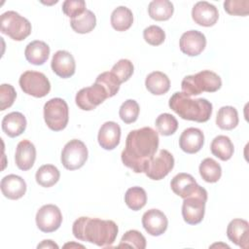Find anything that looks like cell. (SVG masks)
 Masks as SVG:
<instances>
[{
    "instance_id": "6da1fadb",
    "label": "cell",
    "mask_w": 249,
    "mask_h": 249,
    "mask_svg": "<svg viewBox=\"0 0 249 249\" xmlns=\"http://www.w3.org/2000/svg\"><path fill=\"white\" fill-rule=\"evenodd\" d=\"M158 132L150 126L131 130L125 139V147L121 154L123 163L135 173L144 172L148 161L159 148Z\"/></svg>"
},
{
    "instance_id": "7a4b0ae2",
    "label": "cell",
    "mask_w": 249,
    "mask_h": 249,
    "mask_svg": "<svg viewBox=\"0 0 249 249\" xmlns=\"http://www.w3.org/2000/svg\"><path fill=\"white\" fill-rule=\"evenodd\" d=\"M119 228L112 220L80 217L73 223V235L82 241L93 243L99 247L111 246L118 235Z\"/></svg>"
},
{
    "instance_id": "3957f363",
    "label": "cell",
    "mask_w": 249,
    "mask_h": 249,
    "mask_svg": "<svg viewBox=\"0 0 249 249\" xmlns=\"http://www.w3.org/2000/svg\"><path fill=\"white\" fill-rule=\"evenodd\" d=\"M168 105L183 120L197 123L207 122L212 115V103L205 98L192 99L183 91L171 95Z\"/></svg>"
},
{
    "instance_id": "277c9868",
    "label": "cell",
    "mask_w": 249,
    "mask_h": 249,
    "mask_svg": "<svg viewBox=\"0 0 249 249\" xmlns=\"http://www.w3.org/2000/svg\"><path fill=\"white\" fill-rule=\"evenodd\" d=\"M222 87L218 74L210 70H202L196 74L186 76L181 83L182 91L189 95H197L203 91L215 92Z\"/></svg>"
},
{
    "instance_id": "5b68a950",
    "label": "cell",
    "mask_w": 249,
    "mask_h": 249,
    "mask_svg": "<svg viewBox=\"0 0 249 249\" xmlns=\"http://www.w3.org/2000/svg\"><path fill=\"white\" fill-rule=\"evenodd\" d=\"M0 30L15 41H22L31 33V23L15 11H8L1 15Z\"/></svg>"
},
{
    "instance_id": "8992f818",
    "label": "cell",
    "mask_w": 249,
    "mask_h": 249,
    "mask_svg": "<svg viewBox=\"0 0 249 249\" xmlns=\"http://www.w3.org/2000/svg\"><path fill=\"white\" fill-rule=\"evenodd\" d=\"M44 120L48 127L53 131L64 129L69 120V110L66 101L59 97L47 101L44 105Z\"/></svg>"
},
{
    "instance_id": "52a82bcc",
    "label": "cell",
    "mask_w": 249,
    "mask_h": 249,
    "mask_svg": "<svg viewBox=\"0 0 249 249\" xmlns=\"http://www.w3.org/2000/svg\"><path fill=\"white\" fill-rule=\"evenodd\" d=\"M183 199L182 216L184 221L189 225L199 224L204 217L207 201L206 190L201 187L196 193Z\"/></svg>"
},
{
    "instance_id": "ba28073f",
    "label": "cell",
    "mask_w": 249,
    "mask_h": 249,
    "mask_svg": "<svg viewBox=\"0 0 249 249\" xmlns=\"http://www.w3.org/2000/svg\"><path fill=\"white\" fill-rule=\"evenodd\" d=\"M22 91L37 98L46 96L51 90V84L45 74L37 71H25L18 80Z\"/></svg>"
},
{
    "instance_id": "9c48e42d",
    "label": "cell",
    "mask_w": 249,
    "mask_h": 249,
    "mask_svg": "<svg viewBox=\"0 0 249 249\" xmlns=\"http://www.w3.org/2000/svg\"><path fill=\"white\" fill-rule=\"evenodd\" d=\"M88 155L86 144L79 139H72L62 149L61 163L68 170H76L86 163Z\"/></svg>"
},
{
    "instance_id": "30bf717a",
    "label": "cell",
    "mask_w": 249,
    "mask_h": 249,
    "mask_svg": "<svg viewBox=\"0 0 249 249\" xmlns=\"http://www.w3.org/2000/svg\"><path fill=\"white\" fill-rule=\"evenodd\" d=\"M174 167V158L172 154L161 149L157 156H154L146 164L144 173L152 180L163 179Z\"/></svg>"
},
{
    "instance_id": "8fae6325",
    "label": "cell",
    "mask_w": 249,
    "mask_h": 249,
    "mask_svg": "<svg viewBox=\"0 0 249 249\" xmlns=\"http://www.w3.org/2000/svg\"><path fill=\"white\" fill-rule=\"evenodd\" d=\"M106 98H108V94L105 89L101 85L94 83L90 87L80 89L76 94L75 101L80 109L90 111L104 102Z\"/></svg>"
},
{
    "instance_id": "7c38bea8",
    "label": "cell",
    "mask_w": 249,
    "mask_h": 249,
    "mask_svg": "<svg viewBox=\"0 0 249 249\" xmlns=\"http://www.w3.org/2000/svg\"><path fill=\"white\" fill-rule=\"evenodd\" d=\"M36 225L43 232H53L58 230L62 223L60 209L54 204L43 205L36 213Z\"/></svg>"
},
{
    "instance_id": "4fadbf2b",
    "label": "cell",
    "mask_w": 249,
    "mask_h": 249,
    "mask_svg": "<svg viewBox=\"0 0 249 249\" xmlns=\"http://www.w3.org/2000/svg\"><path fill=\"white\" fill-rule=\"evenodd\" d=\"M206 46V38L197 30H189L182 34L179 47L183 53L189 56H196L202 53Z\"/></svg>"
},
{
    "instance_id": "5bb4252c",
    "label": "cell",
    "mask_w": 249,
    "mask_h": 249,
    "mask_svg": "<svg viewBox=\"0 0 249 249\" xmlns=\"http://www.w3.org/2000/svg\"><path fill=\"white\" fill-rule=\"evenodd\" d=\"M142 226L150 235L159 236L166 231L168 220L162 211L149 209L142 216Z\"/></svg>"
},
{
    "instance_id": "9a60e30c",
    "label": "cell",
    "mask_w": 249,
    "mask_h": 249,
    "mask_svg": "<svg viewBox=\"0 0 249 249\" xmlns=\"http://www.w3.org/2000/svg\"><path fill=\"white\" fill-rule=\"evenodd\" d=\"M51 67L58 77L66 79L75 74L76 63L73 55L69 52L60 50L53 55Z\"/></svg>"
},
{
    "instance_id": "2e32d148",
    "label": "cell",
    "mask_w": 249,
    "mask_h": 249,
    "mask_svg": "<svg viewBox=\"0 0 249 249\" xmlns=\"http://www.w3.org/2000/svg\"><path fill=\"white\" fill-rule=\"evenodd\" d=\"M192 18L196 24L209 27L217 22L219 12L214 5L206 1H199L192 9Z\"/></svg>"
},
{
    "instance_id": "e0dca14e",
    "label": "cell",
    "mask_w": 249,
    "mask_h": 249,
    "mask_svg": "<svg viewBox=\"0 0 249 249\" xmlns=\"http://www.w3.org/2000/svg\"><path fill=\"white\" fill-rule=\"evenodd\" d=\"M170 187L173 193L182 198H186L194 195L201 188L191 174L184 172L178 173L172 178Z\"/></svg>"
},
{
    "instance_id": "ac0fdd59",
    "label": "cell",
    "mask_w": 249,
    "mask_h": 249,
    "mask_svg": "<svg viewBox=\"0 0 249 249\" xmlns=\"http://www.w3.org/2000/svg\"><path fill=\"white\" fill-rule=\"evenodd\" d=\"M121 127L115 122H106L99 128L97 140L104 150H113L120 144Z\"/></svg>"
},
{
    "instance_id": "d6986e66",
    "label": "cell",
    "mask_w": 249,
    "mask_h": 249,
    "mask_svg": "<svg viewBox=\"0 0 249 249\" xmlns=\"http://www.w3.org/2000/svg\"><path fill=\"white\" fill-rule=\"evenodd\" d=\"M204 144L203 132L196 127L186 128L179 137V146L187 154H196Z\"/></svg>"
},
{
    "instance_id": "ffe728a7",
    "label": "cell",
    "mask_w": 249,
    "mask_h": 249,
    "mask_svg": "<svg viewBox=\"0 0 249 249\" xmlns=\"http://www.w3.org/2000/svg\"><path fill=\"white\" fill-rule=\"evenodd\" d=\"M228 238L235 245L247 249L249 240V224L243 219H233L227 228Z\"/></svg>"
},
{
    "instance_id": "44dd1931",
    "label": "cell",
    "mask_w": 249,
    "mask_h": 249,
    "mask_svg": "<svg viewBox=\"0 0 249 249\" xmlns=\"http://www.w3.org/2000/svg\"><path fill=\"white\" fill-rule=\"evenodd\" d=\"M1 192L9 199H19L25 195L26 183L18 175L9 174L1 180Z\"/></svg>"
},
{
    "instance_id": "7402d4cb",
    "label": "cell",
    "mask_w": 249,
    "mask_h": 249,
    "mask_svg": "<svg viewBox=\"0 0 249 249\" xmlns=\"http://www.w3.org/2000/svg\"><path fill=\"white\" fill-rule=\"evenodd\" d=\"M36 160V148L29 140H21L16 148L15 161L17 166L23 171L29 170Z\"/></svg>"
},
{
    "instance_id": "603a6c76",
    "label": "cell",
    "mask_w": 249,
    "mask_h": 249,
    "mask_svg": "<svg viewBox=\"0 0 249 249\" xmlns=\"http://www.w3.org/2000/svg\"><path fill=\"white\" fill-rule=\"evenodd\" d=\"M50 54V47L47 43L35 40L30 42L24 51V55L26 60L34 65H42L44 64Z\"/></svg>"
},
{
    "instance_id": "cb8c5ba5",
    "label": "cell",
    "mask_w": 249,
    "mask_h": 249,
    "mask_svg": "<svg viewBox=\"0 0 249 249\" xmlns=\"http://www.w3.org/2000/svg\"><path fill=\"white\" fill-rule=\"evenodd\" d=\"M26 128V119L20 112L7 114L2 120V129L9 137L20 135Z\"/></svg>"
},
{
    "instance_id": "d4e9b609",
    "label": "cell",
    "mask_w": 249,
    "mask_h": 249,
    "mask_svg": "<svg viewBox=\"0 0 249 249\" xmlns=\"http://www.w3.org/2000/svg\"><path fill=\"white\" fill-rule=\"evenodd\" d=\"M146 89L154 95H162L170 89V81L166 74L160 71L150 73L145 80Z\"/></svg>"
},
{
    "instance_id": "484cf974",
    "label": "cell",
    "mask_w": 249,
    "mask_h": 249,
    "mask_svg": "<svg viewBox=\"0 0 249 249\" xmlns=\"http://www.w3.org/2000/svg\"><path fill=\"white\" fill-rule=\"evenodd\" d=\"M211 153L221 160H229L234 152L231 140L226 135L216 136L210 144Z\"/></svg>"
},
{
    "instance_id": "4316f807",
    "label": "cell",
    "mask_w": 249,
    "mask_h": 249,
    "mask_svg": "<svg viewBox=\"0 0 249 249\" xmlns=\"http://www.w3.org/2000/svg\"><path fill=\"white\" fill-rule=\"evenodd\" d=\"M174 12L173 4L168 0H154L148 6V13L151 18L163 21L169 19Z\"/></svg>"
},
{
    "instance_id": "83f0119b",
    "label": "cell",
    "mask_w": 249,
    "mask_h": 249,
    "mask_svg": "<svg viewBox=\"0 0 249 249\" xmlns=\"http://www.w3.org/2000/svg\"><path fill=\"white\" fill-rule=\"evenodd\" d=\"M111 25L117 31H125L133 23V15L132 12L124 7L120 6L116 8L111 14Z\"/></svg>"
},
{
    "instance_id": "f1b7e54d",
    "label": "cell",
    "mask_w": 249,
    "mask_h": 249,
    "mask_svg": "<svg viewBox=\"0 0 249 249\" xmlns=\"http://www.w3.org/2000/svg\"><path fill=\"white\" fill-rule=\"evenodd\" d=\"M216 124L225 130H231L238 124V113L232 106H223L216 117Z\"/></svg>"
},
{
    "instance_id": "f546056e",
    "label": "cell",
    "mask_w": 249,
    "mask_h": 249,
    "mask_svg": "<svg viewBox=\"0 0 249 249\" xmlns=\"http://www.w3.org/2000/svg\"><path fill=\"white\" fill-rule=\"evenodd\" d=\"M60 177V172L56 166L53 164H44L40 166L35 174L37 184L44 188H50L57 183Z\"/></svg>"
},
{
    "instance_id": "4dcf8cb0",
    "label": "cell",
    "mask_w": 249,
    "mask_h": 249,
    "mask_svg": "<svg viewBox=\"0 0 249 249\" xmlns=\"http://www.w3.org/2000/svg\"><path fill=\"white\" fill-rule=\"evenodd\" d=\"M201 178L207 183H216L222 176L221 165L213 159H204L198 167Z\"/></svg>"
},
{
    "instance_id": "1f68e13d",
    "label": "cell",
    "mask_w": 249,
    "mask_h": 249,
    "mask_svg": "<svg viewBox=\"0 0 249 249\" xmlns=\"http://www.w3.org/2000/svg\"><path fill=\"white\" fill-rule=\"evenodd\" d=\"M70 25L72 29L80 34H86L90 32L96 25L95 15L89 11L86 10L81 16L71 18Z\"/></svg>"
},
{
    "instance_id": "d6a6232c",
    "label": "cell",
    "mask_w": 249,
    "mask_h": 249,
    "mask_svg": "<svg viewBox=\"0 0 249 249\" xmlns=\"http://www.w3.org/2000/svg\"><path fill=\"white\" fill-rule=\"evenodd\" d=\"M124 202L131 210L138 211L146 205L147 194L141 187H131L125 192Z\"/></svg>"
},
{
    "instance_id": "836d02e7",
    "label": "cell",
    "mask_w": 249,
    "mask_h": 249,
    "mask_svg": "<svg viewBox=\"0 0 249 249\" xmlns=\"http://www.w3.org/2000/svg\"><path fill=\"white\" fill-rule=\"evenodd\" d=\"M156 127L158 131L163 136H169L175 133L178 128V122L176 118L168 113L160 114L156 119Z\"/></svg>"
},
{
    "instance_id": "e575fe53",
    "label": "cell",
    "mask_w": 249,
    "mask_h": 249,
    "mask_svg": "<svg viewBox=\"0 0 249 249\" xmlns=\"http://www.w3.org/2000/svg\"><path fill=\"white\" fill-rule=\"evenodd\" d=\"M94 83L101 85L105 89V90L108 94V97H112V96L116 95L117 92L119 91L120 86H121L120 81L117 79V77L111 71L110 72L107 71V72H103V73L99 74Z\"/></svg>"
},
{
    "instance_id": "d590c367",
    "label": "cell",
    "mask_w": 249,
    "mask_h": 249,
    "mask_svg": "<svg viewBox=\"0 0 249 249\" xmlns=\"http://www.w3.org/2000/svg\"><path fill=\"white\" fill-rule=\"evenodd\" d=\"M139 111L138 103L133 99H127L121 105L119 115L124 124H132L137 120Z\"/></svg>"
},
{
    "instance_id": "8d00e7d4",
    "label": "cell",
    "mask_w": 249,
    "mask_h": 249,
    "mask_svg": "<svg viewBox=\"0 0 249 249\" xmlns=\"http://www.w3.org/2000/svg\"><path fill=\"white\" fill-rule=\"evenodd\" d=\"M132 247L137 249H145L146 248V238L144 235L136 231V230H130L127 231L121 238V242L118 245V247Z\"/></svg>"
},
{
    "instance_id": "74e56055",
    "label": "cell",
    "mask_w": 249,
    "mask_h": 249,
    "mask_svg": "<svg viewBox=\"0 0 249 249\" xmlns=\"http://www.w3.org/2000/svg\"><path fill=\"white\" fill-rule=\"evenodd\" d=\"M133 71L134 67L132 62L124 58L120 59L118 62H116L111 69V72L117 77L121 84L126 82L132 76Z\"/></svg>"
},
{
    "instance_id": "f35d334b",
    "label": "cell",
    "mask_w": 249,
    "mask_h": 249,
    "mask_svg": "<svg viewBox=\"0 0 249 249\" xmlns=\"http://www.w3.org/2000/svg\"><path fill=\"white\" fill-rule=\"evenodd\" d=\"M224 9L229 15L245 17L249 14V0H227Z\"/></svg>"
},
{
    "instance_id": "ab89813d",
    "label": "cell",
    "mask_w": 249,
    "mask_h": 249,
    "mask_svg": "<svg viewBox=\"0 0 249 249\" xmlns=\"http://www.w3.org/2000/svg\"><path fill=\"white\" fill-rule=\"evenodd\" d=\"M144 40L152 46H160L165 40V33L163 29L158 25H150L143 31Z\"/></svg>"
},
{
    "instance_id": "60d3db41",
    "label": "cell",
    "mask_w": 249,
    "mask_h": 249,
    "mask_svg": "<svg viewBox=\"0 0 249 249\" xmlns=\"http://www.w3.org/2000/svg\"><path fill=\"white\" fill-rule=\"evenodd\" d=\"M86 10V2L84 0H66L62 4V12L71 18L81 16Z\"/></svg>"
},
{
    "instance_id": "b9f144b4",
    "label": "cell",
    "mask_w": 249,
    "mask_h": 249,
    "mask_svg": "<svg viewBox=\"0 0 249 249\" xmlns=\"http://www.w3.org/2000/svg\"><path fill=\"white\" fill-rule=\"evenodd\" d=\"M17 97V92L14 87L10 84H2L0 86V101H1V111L10 108Z\"/></svg>"
},
{
    "instance_id": "7bdbcfd3",
    "label": "cell",
    "mask_w": 249,
    "mask_h": 249,
    "mask_svg": "<svg viewBox=\"0 0 249 249\" xmlns=\"http://www.w3.org/2000/svg\"><path fill=\"white\" fill-rule=\"evenodd\" d=\"M37 248H58V245L55 244L53 240H43L42 243L38 244Z\"/></svg>"
}]
</instances>
